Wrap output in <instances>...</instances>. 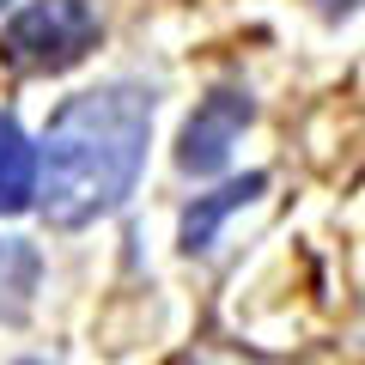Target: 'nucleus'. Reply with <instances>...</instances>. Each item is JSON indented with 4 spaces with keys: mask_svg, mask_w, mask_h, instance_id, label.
I'll return each instance as SVG.
<instances>
[{
    "mask_svg": "<svg viewBox=\"0 0 365 365\" xmlns=\"http://www.w3.org/2000/svg\"><path fill=\"white\" fill-rule=\"evenodd\" d=\"M146 134H153L146 86L116 79V86L67 98L37 146V213L73 232V225H91L98 213L122 207V195L146 165Z\"/></svg>",
    "mask_w": 365,
    "mask_h": 365,
    "instance_id": "1",
    "label": "nucleus"
},
{
    "mask_svg": "<svg viewBox=\"0 0 365 365\" xmlns=\"http://www.w3.org/2000/svg\"><path fill=\"white\" fill-rule=\"evenodd\" d=\"M91 43H98V6L91 0H31L13 13L0 55L13 73H67L91 55Z\"/></svg>",
    "mask_w": 365,
    "mask_h": 365,
    "instance_id": "2",
    "label": "nucleus"
},
{
    "mask_svg": "<svg viewBox=\"0 0 365 365\" xmlns=\"http://www.w3.org/2000/svg\"><path fill=\"white\" fill-rule=\"evenodd\" d=\"M256 122V104H250V91H237V86H220V91H207L195 104V116L182 122V140H177V165L189 170V177H213V170L232 158V146H237V134Z\"/></svg>",
    "mask_w": 365,
    "mask_h": 365,
    "instance_id": "3",
    "label": "nucleus"
},
{
    "mask_svg": "<svg viewBox=\"0 0 365 365\" xmlns=\"http://www.w3.org/2000/svg\"><path fill=\"white\" fill-rule=\"evenodd\" d=\"M37 207V146L13 116H0V213Z\"/></svg>",
    "mask_w": 365,
    "mask_h": 365,
    "instance_id": "4",
    "label": "nucleus"
},
{
    "mask_svg": "<svg viewBox=\"0 0 365 365\" xmlns=\"http://www.w3.org/2000/svg\"><path fill=\"white\" fill-rule=\"evenodd\" d=\"M37 280H43V256L25 237H0V323H25L37 304Z\"/></svg>",
    "mask_w": 365,
    "mask_h": 365,
    "instance_id": "5",
    "label": "nucleus"
},
{
    "mask_svg": "<svg viewBox=\"0 0 365 365\" xmlns=\"http://www.w3.org/2000/svg\"><path fill=\"white\" fill-rule=\"evenodd\" d=\"M262 189H268V177H262V170H250L244 182H225L220 195H201L195 207L182 213V250H189V256H195V250H207V244H213V232H220V220H225V213L250 207V201H256Z\"/></svg>",
    "mask_w": 365,
    "mask_h": 365,
    "instance_id": "6",
    "label": "nucleus"
},
{
    "mask_svg": "<svg viewBox=\"0 0 365 365\" xmlns=\"http://www.w3.org/2000/svg\"><path fill=\"white\" fill-rule=\"evenodd\" d=\"M353 6H359V0H317V13H323V19H347Z\"/></svg>",
    "mask_w": 365,
    "mask_h": 365,
    "instance_id": "7",
    "label": "nucleus"
},
{
    "mask_svg": "<svg viewBox=\"0 0 365 365\" xmlns=\"http://www.w3.org/2000/svg\"><path fill=\"white\" fill-rule=\"evenodd\" d=\"M0 6H6V0H0Z\"/></svg>",
    "mask_w": 365,
    "mask_h": 365,
    "instance_id": "8",
    "label": "nucleus"
},
{
    "mask_svg": "<svg viewBox=\"0 0 365 365\" xmlns=\"http://www.w3.org/2000/svg\"><path fill=\"white\" fill-rule=\"evenodd\" d=\"M31 365H37V359H31Z\"/></svg>",
    "mask_w": 365,
    "mask_h": 365,
    "instance_id": "9",
    "label": "nucleus"
}]
</instances>
